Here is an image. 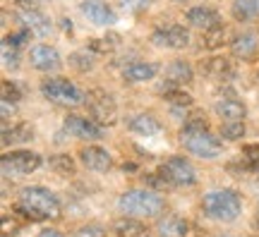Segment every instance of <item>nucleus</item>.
<instances>
[{
    "instance_id": "f257e3e1",
    "label": "nucleus",
    "mask_w": 259,
    "mask_h": 237,
    "mask_svg": "<svg viewBox=\"0 0 259 237\" xmlns=\"http://www.w3.org/2000/svg\"><path fill=\"white\" fill-rule=\"evenodd\" d=\"M15 213L24 216L27 220L41 223L48 218H60L63 206H60V199L46 187H24L15 204Z\"/></svg>"
},
{
    "instance_id": "f03ea898",
    "label": "nucleus",
    "mask_w": 259,
    "mask_h": 237,
    "mask_svg": "<svg viewBox=\"0 0 259 237\" xmlns=\"http://www.w3.org/2000/svg\"><path fill=\"white\" fill-rule=\"evenodd\" d=\"M202 209L209 218L223 220V223H233V220L240 216L242 199L235 189H213V192H209V194H204Z\"/></svg>"
},
{
    "instance_id": "7ed1b4c3",
    "label": "nucleus",
    "mask_w": 259,
    "mask_h": 237,
    "mask_svg": "<svg viewBox=\"0 0 259 237\" xmlns=\"http://www.w3.org/2000/svg\"><path fill=\"white\" fill-rule=\"evenodd\" d=\"M118 206L125 216H139V218L163 213V199L154 189H127L120 197Z\"/></svg>"
},
{
    "instance_id": "20e7f679",
    "label": "nucleus",
    "mask_w": 259,
    "mask_h": 237,
    "mask_svg": "<svg viewBox=\"0 0 259 237\" xmlns=\"http://www.w3.org/2000/svg\"><path fill=\"white\" fill-rule=\"evenodd\" d=\"M180 141L190 154L199 158H219L223 151V144L219 137H213L209 129H180Z\"/></svg>"
},
{
    "instance_id": "39448f33",
    "label": "nucleus",
    "mask_w": 259,
    "mask_h": 237,
    "mask_svg": "<svg viewBox=\"0 0 259 237\" xmlns=\"http://www.w3.org/2000/svg\"><path fill=\"white\" fill-rule=\"evenodd\" d=\"M41 93L46 96V101L56 103V106H65V108H74V106L82 103V91L65 77H48V79H44L41 82Z\"/></svg>"
},
{
    "instance_id": "423d86ee",
    "label": "nucleus",
    "mask_w": 259,
    "mask_h": 237,
    "mask_svg": "<svg viewBox=\"0 0 259 237\" xmlns=\"http://www.w3.org/2000/svg\"><path fill=\"white\" fill-rule=\"evenodd\" d=\"M87 108H89V115H92L99 125H115L118 122V106L108 91L103 89H92L87 93Z\"/></svg>"
},
{
    "instance_id": "0eeeda50",
    "label": "nucleus",
    "mask_w": 259,
    "mask_h": 237,
    "mask_svg": "<svg viewBox=\"0 0 259 237\" xmlns=\"http://www.w3.org/2000/svg\"><path fill=\"white\" fill-rule=\"evenodd\" d=\"M158 175H163L173 187H192L197 182V173H194L192 163L183 156H170L166 163H161Z\"/></svg>"
},
{
    "instance_id": "6e6552de",
    "label": "nucleus",
    "mask_w": 259,
    "mask_h": 237,
    "mask_svg": "<svg viewBox=\"0 0 259 237\" xmlns=\"http://www.w3.org/2000/svg\"><path fill=\"white\" fill-rule=\"evenodd\" d=\"M0 165H3L5 177H10V175H29L41 168V156L34 154V151H12V154L3 156Z\"/></svg>"
},
{
    "instance_id": "1a4fd4ad",
    "label": "nucleus",
    "mask_w": 259,
    "mask_h": 237,
    "mask_svg": "<svg viewBox=\"0 0 259 237\" xmlns=\"http://www.w3.org/2000/svg\"><path fill=\"white\" fill-rule=\"evenodd\" d=\"M151 41L161 48H185L190 43V31L183 24H161L154 29Z\"/></svg>"
},
{
    "instance_id": "9d476101",
    "label": "nucleus",
    "mask_w": 259,
    "mask_h": 237,
    "mask_svg": "<svg viewBox=\"0 0 259 237\" xmlns=\"http://www.w3.org/2000/svg\"><path fill=\"white\" fill-rule=\"evenodd\" d=\"M19 19L24 22V27H27L29 31H34L38 36H48V34L53 31L51 19H48L41 10L34 8L31 3H19Z\"/></svg>"
},
{
    "instance_id": "9b49d317",
    "label": "nucleus",
    "mask_w": 259,
    "mask_h": 237,
    "mask_svg": "<svg viewBox=\"0 0 259 237\" xmlns=\"http://www.w3.org/2000/svg\"><path fill=\"white\" fill-rule=\"evenodd\" d=\"M79 10L94 27H111V24H115V12H113V8L106 0H84Z\"/></svg>"
},
{
    "instance_id": "f8f14e48",
    "label": "nucleus",
    "mask_w": 259,
    "mask_h": 237,
    "mask_svg": "<svg viewBox=\"0 0 259 237\" xmlns=\"http://www.w3.org/2000/svg\"><path fill=\"white\" fill-rule=\"evenodd\" d=\"M29 63L38 72H53V70H58L63 65V60H60V53L53 46L38 43V46H34L29 51Z\"/></svg>"
},
{
    "instance_id": "ddd939ff",
    "label": "nucleus",
    "mask_w": 259,
    "mask_h": 237,
    "mask_svg": "<svg viewBox=\"0 0 259 237\" xmlns=\"http://www.w3.org/2000/svg\"><path fill=\"white\" fill-rule=\"evenodd\" d=\"M65 129L77 139H101L103 129L96 120H87L79 115H67L65 118Z\"/></svg>"
},
{
    "instance_id": "4468645a",
    "label": "nucleus",
    "mask_w": 259,
    "mask_h": 237,
    "mask_svg": "<svg viewBox=\"0 0 259 237\" xmlns=\"http://www.w3.org/2000/svg\"><path fill=\"white\" fill-rule=\"evenodd\" d=\"M202 72H204V77H209V79L226 82V79H231L233 74H235V65H233V60L226 58V55H213V58H209V60L202 63Z\"/></svg>"
},
{
    "instance_id": "2eb2a0df",
    "label": "nucleus",
    "mask_w": 259,
    "mask_h": 237,
    "mask_svg": "<svg viewBox=\"0 0 259 237\" xmlns=\"http://www.w3.org/2000/svg\"><path fill=\"white\" fill-rule=\"evenodd\" d=\"M79 158H82V163L89 168V170H96V173H106V170H111L113 165V158L111 154L101 149V146H82V151H79Z\"/></svg>"
},
{
    "instance_id": "dca6fc26",
    "label": "nucleus",
    "mask_w": 259,
    "mask_h": 237,
    "mask_svg": "<svg viewBox=\"0 0 259 237\" xmlns=\"http://www.w3.org/2000/svg\"><path fill=\"white\" fill-rule=\"evenodd\" d=\"M187 22L192 24L194 29H202V31H209L216 24H221V17L219 12L209 5H194V8L187 10Z\"/></svg>"
},
{
    "instance_id": "f3484780",
    "label": "nucleus",
    "mask_w": 259,
    "mask_h": 237,
    "mask_svg": "<svg viewBox=\"0 0 259 237\" xmlns=\"http://www.w3.org/2000/svg\"><path fill=\"white\" fill-rule=\"evenodd\" d=\"M231 53L235 55L238 60H242V63H252L259 53L257 36H254L252 31H245V34H240V36H235L233 38V43H231Z\"/></svg>"
},
{
    "instance_id": "a211bd4d",
    "label": "nucleus",
    "mask_w": 259,
    "mask_h": 237,
    "mask_svg": "<svg viewBox=\"0 0 259 237\" xmlns=\"http://www.w3.org/2000/svg\"><path fill=\"white\" fill-rule=\"evenodd\" d=\"M158 74V65L156 63H132L122 70V79L127 84H142L149 82Z\"/></svg>"
},
{
    "instance_id": "6ab92c4d",
    "label": "nucleus",
    "mask_w": 259,
    "mask_h": 237,
    "mask_svg": "<svg viewBox=\"0 0 259 237\" xmlns=\"http://www.w3.org/2000/svg\"><path fill=\"white\" fill-rule=\"evenodd\" d=\"M158 237H187V220L180 218L178 213H168V216H161L156 223Z\"/></svg>"
},
{
    "instance_id": "aec40b11",
    "label": "nucleus",
    "mask_w": 259,
    "mask_h": 237,
    "mask_svg": "<svg viewBox=\"0 0 259 237\" xmlns=\"http://www.w3.org/2000/svg\"><path fill=\"white\" fill-rule=\"evenodd\" d=\"M216 113L221 115L226 122H242L245 115H247V108H245V103L238 99H221L216 103Z\"/></svg>"
},
{
    "instance_id": "412c9836",
    "label": "nucleus",
    "mask_w": 259,
    "mask_h": 237,
    "mask_svg": "<svg viewBox=\"0 0 259 237\" xmlns=\"http://www.w3.org/2000/svg\"><path fill=\"white\" fill-rule=\"evenodd\" d=\"M127 127L132 129V132L142 134V137H151V134H158V132H161V122H158L151 113H139L135 118H130Z\"/></svg>"
},
{
    "instance_id": "4be33fe9",
    "label": "nucleus",
    "mask_w": 259,
    "mask_h": 237,
    "mask_svg": "<svg viewBox=\"0 0 259 237\" xmlns=\"http://www.w3.org/2000/svg\"><path fill=\"white\" fill-rule=\"evenodd\" d=\"M113 230H115L118 237H149L147 225H144L142 220H137L135 216H122V218H118L115 225H113Z\"/></svg>"
},
{
    "instance_id": "5701e85b",
    "label": "nucleus",
    "mask_w": 259,
    "mask_h": 237,
    "mask_svg": "<svg viewBox=\"0 0 259 237\" xmlns=\"http://www.w3.org/2000/svg\"><path fill=\"white\" fill-rule=\"evenodd\" d=\"M192 65L187 63V60H173V63L166 67V79L173 86H183V84H190L192 82Z\"/></svg>"
},
{
    "instance_id": "b1692460",
    "label": "nucleus",
    "mask_w": 259,
    "mask_h": 237,
    "mask_svg": "<svg viewBox=\"0 0 259 237\" xmlns=\"http://www.w3.org/2000/svg\"><path fill=\"white\" fill-rule=\"evenodd\" d=\"M204 46L209 48V51H216V48H221L226 46V43H233V31L228 24H216L213 29H209V31H204Z\"/></svg>"
},
{
    "instance_id": "393cba45",
    "label": "nucleus",
    "mask_w": 259,
    "mask_h": 237,
    "mask_svg": "<svg viewBox=\"0 0 259 237\" xmlns=\"http://www.w3.org/2000/svg\"><path fill=\"white\" fill-rule=\"evenodd\" d=\"M34 139V127L27 122H17L15 127H3V144H22V141H31Z\"/></svg>"
},
{
    "instance_id": "a878e982",
    "label": "nucleus",
    "mask_w": 259,
    "mask_h": 237,
    "mask_svg": "<svg viewBox=\"0 0 259 237\" xmlns=\"http://www.w3.org/2000/svg\"><path fill=\"white\" fill-rule=\"evenodd\" d=\"M231 12L235 22H250L259 15V0H235Z\"/></svg>"
},
{
    "instance_id": "bb28decb",
    "label": "nucleus",
    "mask_w": 259,
    "mask_h": 237,
    "mask_svg": "<svg viewBox=\"0 0 259 237\" xmlns=\"http://www.w3.org/2000/svg\"><path fill=\"white\" fill-rule=\"evenodd\" d=\"M48 165H51V170H53V173H56V175H63V177H70V175H74V170H77L74 161L67 154L51 156V158H48Z\"/></svg>"
},
{
    "instance_id": "cd10ccee",
    "label": "nucleus",
    "mask_w": 259,
    "mask_h": 237,
    "mask_svg": "<svg viewBox=\"0 0 259 237\" xmlns=\"http://www.w3.org/2000/svg\"><path fill=\"white\" fill-rule=\"evenodd\" d=\"M118 41H120V36H118V34H106V36L103 38H89V41H87V43H89V51H94V53H111L113 48L118 46Z\"/></svg>"
},
{
    "instance_id": "c85d7f7f",
    "label": "nucleus",
    "mask_w": 259,
    "mask_h": 237,
    "mask_svg": "<svg viewBox=\"0 0 259 237\" xmlns=\"http://www.w3.org/2000/svg\"><path fill=\"white\" fill-rule=\"evenodd\" d=\"M70 63H72L74 70H79V72H89L94 67V55L89 53V48H84V51H74L70 55Z\"/></svg>"
},
{
    "instance_id": "c756f323",
    "label": "nucleus",
    "mask_w": 259,
    "mask_h": 237,
    "mask_svg": "<svg viewBox=\"0 0 259 237\" xmlns=\"http://www.w3.org/2000/svg\"><path fill=\"white\" fill-rule=\"evenodd\" d=\"M221 137L228 141H238L245 137V122H223L221 125Z\"/></svg>"
},
{
    "instance_id": "7c9ffc66",
    "label": "nucleus",
    "mask_w": 259,
    "mask_h": 237,
    "mask_svg": "<svg viewBox=\"0 0 259 237\" xmlns=\"http://www.w3.org/2000/svg\"><path fill=\"white\" fill-rule=\"evenodd\" d=\"M166 101L173 106V108H192V96L180 89H173V91H166Z\"/></svg>"
},
{
    "instance_id": "2f4dec72",
    "label": "nucleus",
    "mask_w": 259,
    "mask_h": 237,
    "mask_svg": "<svg viewBox=\"0 0 259 237\" xmlns=\"http://www.w3.org/2000/svg\"><path fill=\"white\" fill-rule=\"evenodd\" d=\"M185 127L187 129H209V122H206V115L202 110H192L185 120Z\"/></svg>"
},
{
    "instance_id": "473e14b6",
    "label": "nucleus",
    "mask_w": 259,
    "mask_h": 237,
    "mask_svg": "<svg viewBox=\"0 0 259 237\" xmlns=\"http://www.w3.org/2000/svg\"><path fill=\"white\" fill-rule=\"evenodd\" d=\"M3 65L8 70H17L19 58H17V48L10 46V43H3Z\"/></svg>"
},
{
    "instance_id": "72a5a7b5",
    "label": "nucleus",
    "mask_w": 259,
    "mask_h": 237,
    "mask_svg": "<svg viewBox=\"0 0 259 237\" xmlns=\"http://www.w3.org/2000/svg\"><path fill=\"white\" fill-rule=\"evenodd\" d=\"M103 235H106V230H103L99 223H87V225L74 230L72 237H103Z\"/></svg>"
},
{
    "instance_id": "f704fd0d",
    "label": "nucleus",
    "mask_w": 259,
    "mask_h": 237,
    "mask_svg": "<svg viewBox=\"0 0 259 237\" xmlns=\"http://www.w3.org/2000/svg\"><path fill=\"white\" fill-rule=\"evenodd\" d=\"M22 99V93H19V89L15 86L12 82H3V101H8V103H15V101Z\"/></svg>"
},
{
    "instance_id": "c9c22d12",
    "label": "nucleus",
    "mask_w": 259,
    "mask_h": 237,
    "mask_svg": "<svg viewBox=\"0 0 259 237\" xmlns=\"http://www.w3.org/2000/svg\"><path fill=\"white\" fill-rule=\"evenodd\" d=\"M29 34H31V31L24 27L22 31H17V34H10V36H5V38H3V43H10V46L19 48V46H22V43H24V41L29 38Z\"/></svg>"
},
{
    "instance_id": "e433bc0d",
    "label": "nucleus",
    "mask_w": 259,
    "mask_h": 237,
    "mask_svg": "<svg viewBox=\"0 0 259 237\" xmlns=\"http://www.w3.org/2000/svg\"><path fill=\"white\" fill-rule=\"evenodd\" d=\"M242 156H245V161L252 163V168H259V144L242 146Z\"/></svg>"
},
{
    "instance_id": "4c0bfd02",
    "label": "nucleus",
    "mask_w": 259,
    "mask_h": 237,
    "mask_svg": "<svg viewBox=\"0 0 259 237\" xmlns=\"http://www.w3.org/2000/svg\"><path fill=\"white\" fill-rule=\"evenodd\" d=\"M144 182L151 184V187H156V189H168V187H173L163 175H144Z\"/></svg>"
},
{
    "instance_id": "58836bf2",
    "label": "nucleus",
    "mask_w": 259,
    "mask_h": 237,
    "mask_svg": "<svg viewBox=\"0 0 259 237\" xmlns=\"http://www.w3.org/2000/svg\"><path fill=\"white\" fill-rule=\"evenodd\" d=\"M122 5L132 12H142V10H147L151 5V0H122Z\"/></svg>"
},
{
    "instance_id": "ea45409f",
    "label": "nucleus",
    "mask_w": 259,
    "mask_h": 237,
    "mask_svg": "<svg viewBox=\"0 0 259 237\" xmlns=\"http://www.w3.org/2000/svg\"><path fill=\"white\" fill-rule=\"evenodd\" d=\"M36 237H63V235H60L58 230H41Z\"/></svg>"
},
{
    "instance_id": "a19ab883",
    "label": "nucleus",
    "mask_w": 259,
    "mask_h": 237,
    "mask_svg": "<svg viewBox=\"0 0 259 237\" xmlns=\"http://www.w3.org/2000/svg\"><path fill=\"white\" fill-rule=\"evenodd\" d=\"M63 29L67 31V34H72V22H67V19H63Z\"/></svg>"
},
{
    "instance_id": "79ce46f5",
    "label": "nucleus",
    "mask_w": 259,
    "mask_h": 237,
    "mask_svg": "<svg viewBox=\"0 0 259 237\" xmlns=\"http://www.w3.org/2000/svg\"><path fill=\"white\" fill-rule=\"evenodd\" d=\"M176 3H185V0H176Z\"/></svg>"
},
{
    "instance_id": "37998d69",
    "label": "nucleus",
    "mask_w": 259,
    "mask_h": 237,
    "mask_svg": "<svg viewBox=\"0 0 259 237\" xmlns=\"http://www.w3.org/2000/svg\"><path fill=\"white\" fill-rule=\"evenodd\" d=\"M254 237H259V235H254Z\"/></svg>"
}]
</instances>
